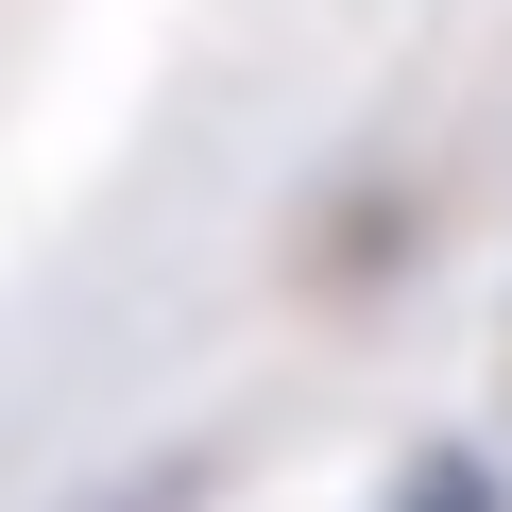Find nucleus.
I'll return each mask as SVG.
<instances>
[{
  "mask_svg": "<svg viewBox=\"0 0 512 512\" xmlns=\"http://www.w3.org/2000/svg\"><path fill=\"white\" fill-rule=\"evenodd\" d=\"M410 512H495V478H478V461H427V495H410Z\"/></svg>",
  "mask_w": 512,
  "mask_h": 512,
  "instance_id": "f257e3e1",
  "label": "nucleus"
}]
</instances>
